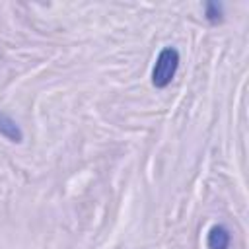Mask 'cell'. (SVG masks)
<instances>
[{
  "mask_svg": "<svg viewBox=\"0 0 249 249\" xmlns=\"http://www.w3.org/2000/svg\"><path fill=\"white\" fill-rule=\"evenodd\" d=\"M231 235L226 226H212L206 233V249H228Z\"/></svg>",
  "mask_w": 249,
  "mask_h": 249,
  "instance_id": "cell-2",
  "label": "cell"
},
{
  "mask_svg": "<svg viewBox=\"0 0 249 249\" xmlns=\"http://www.w3.org/2000/svg\"><path fill=\"white\" fill-rule=\"evenodd\" d=\"M204 18H206L210 23H220L222 18H224V8H222V4L206 2V4H204Z\"/></svg>",
  "mask_w": 249,
  "mask_h": 249,
  "instance_id": "cell-4",
  "label": "cell"
},
{
  "mask_svg": "<svg viewBox=\"0 0 249 249\" xmlns=\"http://www.w3.org/2000/svg\"><path fill=\"white\" fill-rule=\"evenodd\" d=\"M179 62H181L179 51L175 47H163L156 58L154 68H152V86L158 89L167 88L177 74Z\"/></svg>",
  "mask_w": 249,
  "mask_h": 249,
  "instance_id": "cell-1",
  "label": "cell"
},
{
  "mask_svg": "<svg viewBox=\"0 0 249 249\" xmlns=\"http://www.w3.org/2000/svg\"><path fill=\"white\" fill-rule=\"evenodd\" d=\"M0 136H4L6 140H10L14 144H19L23 140V132H21L19 124L4 111H0Z\"/></svg>",
  "mask_w": 249,
  "mask_h": 249,
  "instance_id": "cell-3",
  "label": "cell"
}]
</instances>
